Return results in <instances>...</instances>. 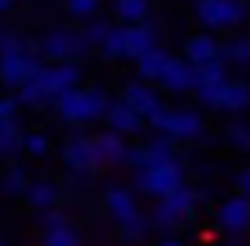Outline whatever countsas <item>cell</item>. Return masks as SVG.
<instances>
[{
  "mask_svg": "<svg viewBox=\"0 0 250 246\" xmlns=\"http://www.w3.org/2000/svg\"><path fill=\"white\" fill-rule=\"evenodd\" d=\"M110 107V96L107 88L100 85H88V88H70L55 100V114L62 118L66 125H88V122H100Z\"/></svg>",
  "mask_w": 250,
  "mask_h": 246,
  "instance_id": "6da1fadb",
  "label": "cell"
},
{
  "mask_svg": "<svg viewBox=\"0 0 250 246\" xmlns=\"http://www.w3.org/2000/svg\"><path fill=\"white\" fill-rule=\"evenodd\" d=\"M37 55L41 62L55 66V62H81L92 55V44L85 41L81 30H70V26H55L44 37H37Z\"/></svg>",
  "mask_w": 250,
  "mask_h": 246,
  "instance_id": "7a4b0ae2",
  "label": "cell"
},
{
  "mask_svg": "<svg viewBox=\"0 0 250 246\" xmlns=\"http://www.w3.org/2000/svg\"><path fill=\"white\" fill-rule=\"evenodd\" d=\"M147 122L155 125L162 136H169L173 144H177V140H199V136L206 132L203 114H199V110H191V107H158Z\"/></svg>",
  "mask_w": 250,
  "mask_h": 246,
  "instance_id": "3957f363",
  "label": "cell"
},
{
  "mask_svg": "<svg viewBox=\"0 0 250 246\" xmlns=\"http://www.w3.org/2000/svg\"><path fill=\"white\" fill-rule=\"evenodd\" d=\"M247 0H195V15L206 33H228L247 19Z\"/></svg>",
  "mask_w": 250,
  "mask_h": 246,
  "instance_id": "277c9868",
  "label": "cell"
},
{
  "mask_svg": "<svg viewBox=\"0 0 250 246\" xmlns=\"http://www.w3.org/2000/svg\"><path fill=\"white\" fill-rule=\"evenodd\" d=\"M195 206H199V191L188 187V184H180L177 191H169L166 199H158V206L151 209L147 221L155 224V228H177L180 221H188V217L195 213Z\"/></svg>",
  "mask_w": 250,
  "mask_h": 246,
  "instance_id": "5b68a950",
  "label": "cell"
},
{
  "mask_svg": "<svg viewBox=\"0 0 250 246\" xmlns=\"http://www.w3.org/2000/svg\"><path fill=\"white\" fill-rule=\"evenodd\" d=\"M136 177V191L144 195H155V199H166L169 191H177L184 184V165L177 162H162V165H147V169L133 173Z\"/></svg>",
  "mask_w": 250,
  "mask_h": 246,
  "instance_id": "8992f818",
  "label": "cell"
},
{
  "mask_svg": "<svg viewBox=\"0 0 250 246\" xmlns=\"http://www.w3.org/2000/svg\"><path fill=\"white\" fill-rule=\"evenodd\" d=\"M44 66L37 52H0V81L4 88H22L37 70Z\"/></svg>",
  "mask_w": 250,
  "mask_h": 246,
  "instance_id": "52a82bcc",
  "label": "cell"
},
{
  "mask_svg": "<svg viewBox=\"0 0 250 246\" xmlns=\"http://www.w3.org/2000/svg\"><path fill=\"white\" fill-rule=\"evenodd\" d=\"M62 165L70 173H96L100 162H96V151H92V136H70L62 144Z\"/></svg>",
  "mask_w": 250,
  "mask_h": 246,
  "instance_id": "ba28073f",
  "label": "cell"
},
{
  "mask_svg": "<svg viewBox=\"0 0 250 246\" xmlns=\"http://www.w3.org/2000/svg\"><path fill=\"white\" fill-rule=\"evenodd\" d=\"M217 224L228 231V235L243 239L250 231V199H243V195L225 199V202H221V209H217Z\"/></svg>",
  "mask_w": 250,
  "mask_h": 246,
  "instance_id": "9c48e42d",
  "label": "cell"
},
{
  "mask_svg": "<svg viewBox=\"0 0 250 246\" xmlns=\"http://www.w3.org/2000/svg\"><path fill=\"white\" fill-rule=\"evenodd\" d=\"M118 100H122L125 107L133 110V114H140L144 122H147V118L155 114L158 107H162V100H158V92H155V88L147 85V81H129V85L122 88V96H118Z\"/></svg>",
  "mask_w": 250,
  "mask_h": 246,
  "instance_id": "30bf717a",
  "label": "cell"
},
{
  "mask_svg": "<svg viewBox=\"0 0 250 246\" xmlns=\"http://www.w3.org/2000/svg\"><path fill=\"white\" fill-rule=\"evenodd\" d=\"M158 85H166V92H177V96L191 92V88H195V66H191L184 55H169L162 77H158Z\"/></svg>",
  "mask_w": 250,
  "mask_h": 246,
  "instance_id": "8fae6325",
  "label": "cell"
},
{
  "mask_svg": "<svg viewBox=\"0 0 250 246\" xmlns=\"http://www.w3.org/2000/svg\"><path fill=\"white\" fill-rule=\"evenodd\" d=\"M184 59L191 66H210V62H221V44L213 33H191L184 41Z\"/></svg>",
  "mask_w": 250,
  "mask_h": 246,
  "instance_id": "7c38bea8",
  "label": "cell"
},
{
  "mask_svg": "<svg viewBox=\"0 0 250 246\" xmlns=\"http://www.w3.org/2000/svg\"><path fill=\"white\" fill-rule=\"evenodd\" d=\"M217 110H225V114H243V110H250V81H243V77H228L225 85H221Z\"/></svg>",
  "mask_w": 250,
  "mask_h": 246,
  "instance_id": "4fadbf2b",
  "label": "cell"
},
{
  "mask_svg": "<svg viewBox=\"0 0 250 246\" xmlns=\"http://www.w3.org/2000/svg\"><path fill=\"white\" fill-rule=\"evenodd\" d=\"M92 151H96V162L103 165H125V151H129V144H125V136H118V132H100V136H92Z\"/></svg>",
  "mask_w": 250,
  "mask_h": 246,
  "instance_id": "5bb4252c",
  "label": "cell"
},
{
  "mask_svg": "<svg viewBox=\"0 0 250 246\" xmlns=\"http://www.w3.org/2000/svg\"><path fill=\"white\" fill-rule=\"evenodd\" d=\"M158 30L155 22H136V26H125V59H140L144 52H151V48L158 44Z\"/></svg>",
  "mask_w": 250,
  "mask_h": 246,
  "instance_id": "9a60e30c",
  "label": "cell"
},
{
  "mask_svg": "<svg viewBox=\"0 0 250 246\" xmlns=\"http://www.w3.org/2000/svg\"><path fill=\"white\" fill-rule=\"evenodd\" d=\"M103 122H107V129L118 132V136H133V132L144 129V118L133 114V110L125 107L122 100H110V107H107V114H103Z\"/></svg>",
  "mask_w": 250,
  "mask_h": 246,
  "instance_id": "2e32d148",
  "label": "cell"
},
{
  "mask_svg": "<svg viewBox=\"0 0 250 246\" xmlns=\"http://www.w3.org/2000/svg\"><path fill=\"white\" fill-rule=\"evenodd\" d=\"M103 209H107V217L114 224H122V221H129L133 213H140L133 191H125V187H107V191H103Z\"/></svg>",
  "mask_w": 250,
  "mask_h": 246,
  "instance_id": "e0dca14e",
  "label": "cell"
},
{
  "mask_svg": "<svg viewBox=\"0 0 250 246\" xmlns=\"http://www.w3.org/2000/svg\"><path fill=\"white\" fill-rule=\"evenodd\" d=\"M162 162H177V144L158 132L155 140L140 144V169H147V165H162ZM140 169H136V173H140Z\"/></svg>",
  "mask_w": 250,
  "mask_h": 246,
  "instance_id": "ac0fdd59",
  "label": "cell"
},
{
  "mask_svg": "<svg viewBox=\"0 0 250 246\" xmlns=\"http://www.w3.org/2000/svg\"><path fill=\"white\" fill-rule=\"evenodd\" d=\"M22 199L41 213V209H52V206L62 202V187L55 184V180H30V187L22 191Z\"/></svg>",
  "mask_w": 250,
  "mask_h": 246,
  "instance_id": "d6986e66",
  "label": "cell"
},
{
  "mask_svg": "<svg viewBox=\"0 0 250 246\" xmlns=\"http://www.w3.org/2000/svg\"><path fill=\"white\" fill-rule=\"evenodd\" d=\"M221 66H235V70H250V37H228L221 44Z\"/></svg>",
  "mask_w": 250,
  "mask_h": 246,
  "instance_id": "ffe728a7",
  "label": "cell"
},
{
  "mask_svg": "<svg viewBox=\"0 0 250 246\" xmlns=\"http://www.w3.org/2000/svg\"><path fill=\"white\" fill-rule=\"evenodd\" d=\"M166 62H169V52L166 48H151V52H144L140 59H136V74H140V81H158L166 70Z\"/></svg>",
  "mask_w": 250,
  "mask_h": 246,
  "instance_id": "44dd1931",
  "label": "cell"
},
{
  "mask_svg": "<svg viewBox=\"0 0 250 246\" xmlns=\"http://www.w3.org/2000/svg\"><path fill=\"white\" fill-rule=\"evenodd\" d=\"M114 15H118V22H125V26L147 22L151 19V0H114Z\"/></svg>",
  "mask_w": 250,
  "mask_h": 246,
  "instance_id": "7402d4cb",
  "label": "cell"
},
{
  "mask_svg": "<svg viewBox=\"0 0 250 246\" xmlns=\"http://www.w3.org/2000/svg\"><path fill=\"white\" fill-rule=\"evenodd\" d=\"M100 55L103 59H125V26H110L107 37L100 41Z\"/></svg>",
  "mask_w": 250,
  "mask_h": 246,
  "instance_id": "603a6c76",
  "label": "cell"
},
{
  "mask_svg": "<svg viewBox=\"0 0 250 246\" xmlns=\"http://www.w3.org/2000/svg\"><path fill=\"white\" fill-rule=\"evenodd\" d=\"M151 231V221H147V213H133L129 221H122L118 224V235L125 239V243H140L144 235Z\"/></svg>",
  "mask_w": 250,
  "mask_h": 246,
  "instance_id": "cb8c5ba5",
  "label": "cell"
},
{
  "mask_svg": "<svg viewBox=\"0 0 250 246\" xmlns=\"http://www.w3.org/2000/svg\"><path fill=\"white\" fill-rule=\"evenodd\" d=\"M19 151H22V129L15 122L0 125V158H15Z\"/></svg>",
  "mask_w": 250,
  "mask_h": 246,
  "instance_id": "d4e9b609",
  "label": "cell"
},
{
  "mask_svg": "<svg viewBox=\"0 0 250 246\" xmlns=\"http://www.w3.org/2000/svg\"><path fill=\"white\" fill-rule=\"evenodd\" d=\"M0 187L8 195H22L26 187H30V173H26L22 165H8V169L0 173Z\"/></svg>",
  "mask_w": 250,
  "mask_h": 246,
  "instance_id": "484cf974",
  "label": "cell"
},
{
  "mask_svg": "<svg viewBox=\"0 0 250 246\" xmlns=\"http://www.w3.org/2000/svg\"><path fill=\"white\" fill-rule=\"evenodd\" d=\"M225 144L232 151H250V122H232L225 129Z\"/></svg>",
  "mask_w": 250,
  "mask_h": 246,
  "instance_id": "4316f807",
  "label": "cell"
},
{
  "mask_svg": "<svg viewBox=\"0 0 250 246\" xmlns=\"http://www.w3.org/2000/svg\"><path fill=\"white\" fill-rule=\"evenodd\" d=\"M48 147H52V140H48V132L33 129V132H22V151L30 154V158H44Z\"/></svg>",
  "mask_w": 250,
  "mask_h": 246,
  "instance_id": "83f0119b",
  "label": "cell"
},
{
  "mask_svg": "<svg viewBox=\"0 0 250 246\" xmlns=\"http://www.w3.org/2000/svg\"><path fill=\"white\" fill-rule=\"evenodd\" d=\"M44 246H81L78 231L70 224H59V228H48L44 231Z\"/></svg>",
  "mask_w": 250,
  "mask_h": 246,
  "instance_id": "f1b7e54d",
  "label": "cell"
},
{
  "mask_svg": "<svg viewBox=\"0 0 250 246\" xmlns=\"http://www.w3.org/2000/svg\"><path fill=\"white\" fill-rule=\"evenodd\" d=\"M221 85H225V81H221ZM221 85H195V88H191V92H195V100H199V107H210V110H217Z\"/></svg>",
  "mask_w": 250,
  "mask_h": 246,
  "instance_id": "f546056e",
  "label": "cell"
},
{
  "mask_svg": "<svg viewBox=\"0 0 250 246\" xmlns=\"http://www.w3.org/2000/svg\"><path fill=\"white\" fill-rule=\"evenodd\" d=\"M66 11H70L74 19H88L100 11V0H66Z\"/></svg>",
  "mask_w": 250,
  "mask_h": 246,
  "instance_id": "4dcf8cb0",
  "label": "cell"
},
{
  "mask_svg": "<svg viewBox=\"0 0 250 246\" xmlns=\"http://www.w3.org/2000/svg\"><path fill=\"white\" fill-rule=\"evenodd\" d=\"M37 221H41V228H59V224H70V221H66V217H62V209L59 206H52V209H41V213H37Z\"/></svg>",
  "mask_w": 250,
  "mask_h": 246,
  "instance_id": "1f68e13d",
  "label": "cell"
},
{
  "mask_svg": "<svg viewBox=\"0 0 250 246\" xmlns=\"http://www.w3.org/2000/svg\"><path fill=\"white\" fill-rule=\"evenodd\" d=\"M107 30H110V22H100V19H96V22H88L81 33H85V41H88L92 48H100V41L107 37Z\"/></svg>",
  "mask_w": 250,
  "mask_h": 246,
  "instance_id": "d6a6232c",
  "label": "cell"
},
{
  "mask_svg": "<svg viewBox=\"0 0 250 246\" xmlns=\"http://www.w3.org/2000/svg\"><path fill=\"white\" fill-rule=\"evenodd\" d=\"M15 114H19V103H15V96H0V125L15 122Z\"/></svg>",
  "mask_w": 250,
  "mask_h": 246,
  "instance_id": "836d02e7",
  "label": "cell"
},
{
  "mask_svg": "<svg viewBox=\"0 0 250 246\" xmlns=\"http://www.w3.org/2000/svg\"><path fill=\"white\" fill-rule=\"evenodd\" d=\"M235 195L250 199V169H239V177H235Z\"/></svg>",
  "mask_w": 250,
  "mask_h": 246,
  "instance_id": "e575fe53",
  "label": "cell"
},
{
  "mask_svg": "<svg viewBox=\"0 0 250 246\" xmlns=\"http://www.w3.org/2000/svg\"><path fill=\"white\" fill-rule=\"evenodd\" d=\"M70 184L74 187H88L92 184V173H70Z\"/></svg>",
  "mask_w": 250,
  "mask_h": 246,
  "instance_id": "d590c367",
  "label": "cell"
},
{
  "mask_svg": "<svg viewBox=\"0 0 250 246\" xmlns=\"http://www.w3.org/2000/svg\"><path fill=\"white\" fill-rule=\"evenodd\" d=\"M158 246H184V239H173V235H169V239H162Z\"/></svg>",
  "mask_w": 250,
  "mask_h": 246,
  "instance_id": "8d00e7d4",
  "label": "cell"
},
{
  "mask_svg": "<svg viewBox=\"0 0 250 246\" xmlns=\"http://www.w3.org/2000/svg\"><path fill=\"white\" fill-rule=\"evenodd\" d=\"M11 4H15V0H0V11H8V8H11Z\"/></svg>",
  "mask_w": 250,
  "mask_h": 246,
  "instance_id": "74e56055",
  "label": "cell"
},
{
  "mask_svg": "<svg viewBox=\"0 0 250 246\" xmlns=\"http://www.w3.org/2000/svg\"><path fill=\"white\" fill-rule=\"evenodd\" d=\"M0 246H8V239H4V235H0Z\"/></svg>",
  "mask_w": 250,
  "mask_h": 246,
  "instance_id": "f35d334b",
  "label": "cell"
},
{
  "mask_svg": "<svg viewBox=\"0 0 250 246\" xmlns=\"http://www.w3.org/2000/svg\"><path fill=\"white\" fill-rule=\"evenodd\" d=\"M228 246H243V243H239V239H235V243H228Z\"/></svg>",
  "mask_w": 250,
  "mask_h": 246,
  "instance_id": "ab89813d",
  "label": "cell"
}]
</instances>
